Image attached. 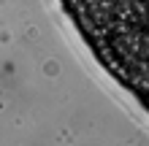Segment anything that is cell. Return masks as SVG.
Here are the masks:
<instances>
[{"label":"cell","mask_w":149,"mask_h":146,"mask_svg":"<svg viewBox=\"0 0 149 146\" xmlns=\"http://www.w3.org/2000/svg\"><path fill=\"white\" fill-rule=\"evenodd\" d=\"M103 71L144 103L149 92V0H60Z\"/></svg>","instance_id":"cell-1"}]
</instances>
